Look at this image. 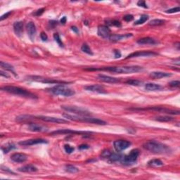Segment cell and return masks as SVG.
<instances>
[{"label": "cell", "mask_w": 180, "mask_h": 180, "mask_svg": "<svg viewBox=\"0 0 180 180\" xmlns=\"http://www.w3.org/2000/svg\"><path fill=\"white\" fill-rule=\"evenodd\" d=\"M137 5H138L139 7H141L144 8H148L147 4H146V2L144 1H139L138 2H137Z\"/></svg>", "instance_id": "obj_44"}, {"label": "cell", "mask_w": 180, "mask_h": 180, "mask_svg": "<svg viewBox=\"0 0 180 180\" xmlns=\"http://www.w3.org/2000/svg\"><path fill=\"white\" fill-rule=\"evenodd\" d=\"M0 75H1V76H2V77H4V78H9V75H8L7 73L3 72L2 70L0 71Z\"/></svg>", "instance_id": "obj_49"}, {"label": "cell", "mask_w": 180, "mask_h": 180, "mask_svg": "<svg viewBox=\"0 0 180 180\" xmlns=\"http://www.w3.org/2000/svg\"><path fill=\"white\" fill-rule=\"evenodd\" d=\"M49 91L51 94L56 96H72L75 94V91L70 88L65 86L64 85H57L56 86L51 87L49 89Z\"/></svg>", "instance_id": "obj_5"}, {"label": "cell", "mask_w": 180, "mask_h": 180, "mask_svg": "<svg viewBox=\"0 0 180 180\" xmlns=\"http://www.w3.org/2000/svg\"><path fill=\"white\" fill-rule=\"evenodd\" d=\"M40 38L42 39V41H47L48 39V37L47 35V34H46L44 32H42L40 34Z\"/></svg>", "instance_id": "obj_46"}, {"label": "cell", "mask_w": 180, "mask_h": 180, "mask_svg": "<svg viewBox=\"0 0 180 180\" xmlns=\"http://www.w3.org/2000/svg\"><path fill=\"white\" fill-rule=\"evenodd\" d=\"M64 149L65 151V152H66L67 153H71L73 152L74 150H75V148L71 147V146H70V145L65 144L64 146Z\"/></svg>", "instance_id": "obj_38"}, {"label": "cell", "mask_w": 180, "mask_h": 180, "mask_svg": "<svg viewBox=\"0 0 180 180\" xmlns=\"http://www.w3.org/2000/svg\"><path fill=\"white\" fill-rule=\"evenodd\" d=\"M18 170L21 172H35L38 169L33 165H26L25 166L19 167Z\"/></svg>", "instance_id": "obj_26"}, {"label": "cell", "mask_w": 180, "mask_h": 180, "mask_svg": "<svg viewBox=\"0 0 180 180\" xmlns=\"http://www.w3.org/2000/svg\"><path fill=\"white\" fill-rule=\"evenodd\" d=\"M111 25H113V26H116V27H118L120 28L121 27V23L118 21H116V20H113V21H111L109 23Z\"/></svg>", "instance_id": "obj_40"}, {"label": "cell", "mask_w": 180, "mask_h": 180, "mask_svg": "<svg viewBox=\"0 0 180 180\" xmlns=\"http://www.w3.org/2000/svg\"><path fill=\"white\" fill-rule=\"evenodd\" d=\"M63 116L67 120H70L72 121L75 122H87V123L95 124L99 125H105L107 123L105 121H102L98 118H94L91 116H81L77 115H71L69 113H64L63 114Z\"/></svg>", "instance_id": "obj_4"}, {"label": "cell", "mask_w": 180, "mask_h": 180, "mask_svg": "<svg viewBox=\"0 0 180 180\" xmlns=\"http://www.w3.org/2000/svg\"><path fill=\"white\" fill-rule=\"evenodd\" d=\"M27 78H28L27 80H28L42 82V83L56 84V85H67V84H69V82H68L56 80L46 78H43V77H41V76H33H33H28Z\"/></svg>", "instance_id": "obj_10"}, {"label": "cell", "mask_w": 180, "mask_h": 180, "mask_svg": "<svg viewBox=\"0 0 180 180\" xmlns=\"http://www.w3.org/2000/svg\"><path fill=\"white\" fill-rule=\"evenodd\" d=\"M13 30L16 35L18 37H21L23 33V23L22 21H17L13 23Z\"/></svg>", "instance_id": "obj_24"}, {"label": "cell", "mask_w": 180, "mask_h": 180, "mask_svg": "<svg viewBox=\"0 0 180 180\" xmlns=\"http://www.w3.org/2000/svg\"><path fill=\"white\" fill-rule=\"evenodd\" d=\"M44 11H45L44 8H39V9L35 11V12H34L33 14L34 16H41L42 14L44 12Z\"/></svg>", "instance_id": "obj_41"}, {"label": "cell", "mask_w": 180, "mask_h": 180, "mask_svg": "<svg viewBox=\"0 0 180 180\" xmlns=\"http://www.w3.org/2000/svg\"><path fill=\"white\" fill-rule=\"evenodd\" d=\"M130 111H157V112L163 113L166 114H170V115H179L180 111L179 110H171L169 108H164V107H159V106H153V107H148L144 108H128Z\"/></svg>", "instance_id": "obj_9"}, {"label": "cell", "mask_w": 180, "mask_h": 180, "mask_svg": "<svg viewBox=\"0 0 180 180\" xmlns=\"http://www.w3.org/2000/svg\"><path fill=\"white\" fill-rule=\"evenodd\" d=\"M47 143H48L47 140L43 139H31L20 141L18 143V144L21 146H23V147H30V146L40 144H47Z\"/></svg>", "instance_id": "obj_15"}, {"label": "cell", "mask_w": 180, "mask_h": 180, "mask_svg": "<svg viewBox=\"0 0 180 180\" xmlns=\"http://www.w3.org/2000/svg\"><path fill=\"white\" fill-rule=\"evenodd\" d=\"M78 148H80V149L82 150V149H87V148H90V147L87 144H82V145L80 146Z\"/></svg>", "instance_id": "obj_48"}, {"label": "cell", "mask_w": 180, "mask_h": 180, "mask_svg": "<svg viewBox=\"0 0 180 180\" xmlns=\"http://www.w3.org/2000/svg\"><path fill=\"white\" fill-rule=\"evenodd\" d=\"M180 11V8L179 7H175L172 8H170V9H168L165 11V12L167 13H178Z\"/></svg>", "instance_id": "obj_39"}, {"label": "cell", "mask_w": 180, "mask_h": 180, "mask_svg": "<svg viewBox=\"0 0 180 180\" xmlns=\"http://www.w3.org/2000/svg\"><path fill=\"white\" fill-rule=\"evenodd\" d=\"M66 21H67L66 17H65V16H64V17H63V18L61 19V21H60V22H61V24L64 25V24L65 23H66Z\"/></svg>", "instance_id": "obj_50"}, {"label": "cell", "mask_w": 180, "mask_h": 180, "mask_svg": "<svg viewBox=\"0 0 180 180\" xmlns=\"http://www.w3.org/2000/svg\"><path fill=\"white\" fill-rule=\"evenodd\" d=\"M148 18H149V17H148V15H147V14H143V15L140 16L139 19L137 20V21L135 23V25H137L144 24L146 21H148Z\"/></svg>", "instance_id": "obj_33"}, {"label": "cell", "mask_w": 180, "mask_h": 180, "mask_svg": "<svg viewBox=\"0 0 180 180\" xmlns=\"http://www.w3.org/2000/svg\"><path fill=\"white\" fill-rule=\"evenodd\" d=\"M172 74L165 72H161V71H155V72H151L150 73V78L152 79H161L167 77H170Z\"/></svg>", "instance_id": "obj_25"}, {"label": "cell", "mask_w": 180, "mask_h": 180, "mask_svg": "<svg viewBox=\"0 0 180 180\" xmlns=\"http://www.w3.org/2000/svg\"><path fill=\"white\" fill-rule=\"evenodd\" d=\"M148 165L152 167H161L163 165V162H162L161 160L159 159H153L151 160L150 161L148 162Z\"/></svg>", "instance_id": "obj_30"}, {"label": "cell", "mask_w": 180, "mask_h": 180, "mask_svg": "<svg viewBox=\"0 0 180 180\" xmlns=\"http://www.w3.org/2000/svg\"><path fill=\"white\" fill-rule=\"evenodd\" d=\"M165 23V20L162 19H153L149 22V25L151 26H159V25H163Z\"/></svg>", "instance_id": "obj_31"}, {"label": "cell", "mask_w": 180, "mask_h": 180, "mask_svg": "<svg viewBox=\"0 0 180 180\" xmlns=\"http://www.w3.org/2000/svg\"><path fill=\"white\" fill-rule=\"evenodd\" d=\"M155 120L159 122H171L174 121V118L170 116H158L156 117Z\"/></svg>", "instance_id": "obj_34"}, {"label": "cell", "mask_w": 180, "mask_h": 180, "mask_svg": "<svg viewBox=\"0 0 180 180\" xmlns=\"http://www.w3.org/2000/svg\"><path fill=\"white\" fill-rule=\"evenodd\" d=\"M11 160L17 163H21L27 161L28 156L24 153H15L11 156Z\"/></svg>", "instance_id": "obj_19"}, {"label": "cell", "mask_w": 180, "mask_h": 180, "mask_svg": "<svg viewBox=\"0 0 180 180\" xmlns=\"http://www.w3.org/2000/svg\"><path fill=\"white\" fill-rule=\"evenodd\" d=\"M123 155H122L120 152L113 153L110 150H104L102 151L101 154V157L103 159L106 160L107 161L110 162H121L123 158Z\"/></svg>", "instance_id": "obj_7"}, {"label": "cell", "mask_w": 180, "mask_h": 180, "mask_svg": "<svg viewBox=\"0 0 180 180\" xmlns=\"http://www.w3.org/2000/svg\"><path fill=\"white\" fill-rule=\"evenodd\" d=\"M157 55H158V54L154 52V51H136V52L130 54V55H128L125 59H128L132 58H137V57H151V56H155Z\"/></svg>", "instance_id": "obj_14"}, {"label": "cell", "mask_w": 180, "mask_h": 180, "mask_svg": "<svg viewBox=\"0 0 180 180\" xmlns=\"http://www.w3.org/2000/svg\"><path fill=\"white\" fill-rule=\"evenodd\" d=\"M132 143L127 140H117L113 143L114 148H115L117 152H121L127 148H129Z\"/></svg>", "instance_id": "obj_12"}, {"label": "cell", "mask_w": 180, "mask_h": 180, "mask_svg": "<svg viewBox=\"0 0 180 180\" xmlns=\"http://www.w3.org/2000/svg\"><path fill=\"white\" fill-rule=\"evenodd\" d=\"M54 39H55V41L57 42V44H58L60 47H64V43H63V42L61 39V38H60V36L58 33L54 34Z\"/></svg>", "instance_id": "obj_37"}, {"label": "cell", "mask_w": 180, "mask_h": 180, "mask_svg": "<svg viewBox=\"0 0 180 180\" xmlns=\"http://www.w3.org/2000/svg\"><path fill=\"white\" fill-rule=\"evenodd\" d=\"M139 156V149H133L130 151V153L127 156H124L122 158V161H121V163L124 165H132L136 164Z\"/></svg>", "instance_id": "obj_8"}, {"label": "cell", "mask_w": 180, "mask_h": 180, "mask_svg": "<svg viewBox=\"0 0 180 180\" xmlns=\"http://www.w3.org/2000/svg\"><path fill=\"white\" fill-rule=\"evenodd\" d=\"M146 150L155 154H168L171 153V148L168 146L156 141H148L143 145Z\"/></svg>", "instance_id": "obj_2"}, {"label": "cell", "mask_w": 180, "mask_h": 180, "mask_svg": "<svg viewBox=\"0 0 180 180\" xmlns=\"http://www.w3.org/2000/svg\"><path fill=\"white\" fill-rule=\"evenodd\" d=\"M26 30L28 33V35L29 36L30 39L32 41H34V39L35 38L36 33H37V28L35 26V24L33 22H29L26 25Z\"/></svg>", "instance_id": "obj_18"}, {"label": "cell", "mask_w": 180, "mask_h": 180, "mask_svg": "<svg viewBox=\"0 0 180 180\" xmlns=\"http://www.w3.org/2000/svg\"><path fill=\"white\" fill-rule=\"evenodd\" d=\"M145 89L146 90L149 91H156L162 90V89H163V87L158 84L147 83L145 85Z\"/></svg>", "instance_id": "obj_27"}, {"label": "cell", "mask_w": 180, "mask_h": 180, "mask_svg": "<svg viewBox=\"0 0 180 180\" xmlns=\"http://www.w3.org/2000/svg\"><path fill=\"white\" fill-rule=\"evenodd\" d=\"M114 54H115V58L118 59L121 56V53L119 50H114Z\"/></svg>", "instance_id": "obj_47"}, {"label": "cell", "mask_w": 180, "mask_h": 180, "mask_svg": "<svg viewBox=\"0 0 180 180\" xmlns=\"http://www.w3.org/2000/svg\"><path fill=\"white\" fill-rule=\"evenodd\" d=\"M136 42L137 44H139L140 45H156L157 44H158V41H156L155 39H153L152 38H149V37L139 39L137 40Z\"/></svg>", "instance_id": "obj_22"}, {"label": "cell", "mask_w": 180, "mask_h": 180, "mask_svg": "<svg viewBox=\"0 0 180 180\" xmlns=\"http://www.w3.org/2000/svg\"><path fill=\"white\" fill-rule=\"evenodd\" d=\"M1 90L6 91V92H7V93L13 94V95L24 97V98L33 99H36L38 98L36 94L30 92V91H28L25 89H23V88L19 87L4 86L1 88Z\"/></svg>", "instance_id": "obj_3"}, {"label": "cell", "mask_w": 180, "mask_h": 180, "mask_svg": "<svg viewBox=\"0 0 180 180\" xmlns=\"http://www.w3.org/2000/svg\"><path fill=\"white\" fill-rule=\"evenodd\" d=\"M133 19H134V16L132 15H131V14H127V15H125L123 17V20L126 22L132 21Z\"/></svg>", "instance_id": "obj_43"}, {"label": "cell", "mask_w": 180, "mask_h": 180, "mask_svg": "<svg viewBox=\"0 0 180 180\" xmlns=\"http://www.w3.org/2000/svg\"><path fill=\"white\" fill-rule=\"evenodd\" d=\"M71 29H72L73 31H74L75 33H79V29L76 26H72L71 27Z\"/></svg>", "instance_id": "obj_51"}, {"label": "cell", "mask_w": 180, "mask_h": 180, "mask_svg": "<svg viewBox=\"0 0 180 180\" xmlns=\"http://www.w3.org/2000/svg\"><path fill=\"white\" fill-rule=\"evenodd\" d=\"M65 171L70 174H75L79 172V169L78 167L72 165H65Z\"/></svg>", "instance_id": "obj_32"}, {"label": "cell", "mask_w": 180, "mask_h": 180, "mask_svg": "<svg viewBox=\"0 0 180 180\" xmlns=\"http://www.w3.org/2000/svg\"><path fill=\"white\" fill-rule=\"evenodd\" d=\"M35 118L40 120L44 122H53V123H68V121H65L64 119L59 118H54V117L51 116H35Z\"/></svg>", "instance_id": "obj_13"}, {"label": "cell", "mask_w": 180, "mask_h": 180, "mask_svg": "<svg viewBox=\"0 0 180 180\" xmlns=\"http://www.w3.org/2000/svg\"><path fill=\"white\" fill-rule=\"evenodd\" d=\"M84 89L87 91H91V92L99 93V94H106L105 91L104 87L101 85H87L84 87Z\"/></svg>", "instance_id": "obj_17"}, {"label": "cell", "mask_w": 180, "mask_h": 180, "mask_svg": "<svg viewBox=\"0 0 180 180\" xmlns=\"http://www.w3.org/2000/svg\"><path fill=\"white\" fill-rule=\"evenodd\" d=\"M11 11H8V12H7V13H4V15H2V16H1V18H0V21H4V19H6V18H7L8 16H9L11 14Z\"/></svg>", "instance_id": "obj_45"}, {"label": "cell", "mask_w": 180, "mask_h": 180, "mask_svg": "<svg viewBox=\"0 0 180 180\" xmlns=\"http://www.w3.org/2000/svg\"><path fill=\"white\" fill-rule=\"evenodd\" d=\"M132 37V34L131 33H127L124 34V35H118V34H113L111 35L109 38V40L112 42H118L122 40V39H126Z\"/></svg>", "instance_id": "obj_23"}, {"label": "cell", "mask_w": 180, "mask_h": 180, "mask_svg": "<svg viewBox=\"0 0 180 180\" xmlns=\"http://www.w3.org/2000/svg\"><path fill=\"white\" fill-rule=\"evenodd\" d=\"M81 50L83 51V52L89 54V55H91V56H92L94 54L92 52V51H91V49H90V47L86 43H85L82 45Z\"/></svg>", "instance_id": "obj_35"}, {"label": "cell", "mask_w": 180, "mask_h": 180, "mask_svg": "<svg viewBox=\"0 0 180 180\" xmlns=\"http://www.w3.org/2000/svg\"><path fill=\"white\" fill-rule=\"evenodd\" d=\"M16 148V146L14 145L13 143H7V144L2 146V150L4 153H8V152H10L11 151L15 149Z\"/></svg>", "instance_id": "obj_29"}, {"label": "cell", "mask_w": 180, "mask_h": 180, "mask_svg": "<svg viewBox=\"0 0 180 180\" xmlns=\"http://www.w3.org/2000/svg\"><path fill=\"white\" fill-rule=\"evenodd\" d=\"M0 65H1V68H3V69H4L5 70L9 71V72L12 73L14 76L17 77V74L16 73L15 70H14V68L13 65H11V64H7V63L4 62V61L0 62Z\"/></svg>", "instance_id": "obj_28"}, {"label": "cell", "mask_w": 180, "mask_h": 180, "mask_svg": "<svg viewBox=\"0 0 180 180\" xmlns=\"http://www.w3.org/2000/svg\"><path fill=\"white\" fill-rule=\"evenodd\" d=\"M90 135L92 134L91 132H85V131H76L73 130H59L51 132V135Z\"/></svg>", "instance_id": "obj_11"}, {"label": "cell", "mask_w": 180, "mask_h": 180, "mask_svg": "<svg viewBox=\"0 0 180 180\" xmlns=\"http://www.w3.org/2000/svg\"><path fill=\"white\" fill-rule=\"evenodd\" d=\"M97 34L99 37L104 39H109L110 36L112 35L110 28L106 25H99L97 30Z\"/></svg>", "instance_id": "obj_16"}, {"label": "cell", "mask_w": 180, "mask_h": 180, "mask_svg": "<svg viewBox=\"0 0 180 180\" xmlns=\"http://www.w3.org/2000/svg\"><path fill=\"white\" fill-rule=\"evenodd\" d=\"M144 70L141 66L139 65H129V66H113V67H103V68H86L85 70L89 71H108L111 73H116L119 74H130L141 72Z\"/></svg>", "instance_id": "obj_1"}, {"label": "cell", "mask_w": 180, "mask_h": 180, "mask_svg": "<svg viewBox=\"0 0 180 180\" xmlns=\"http://www.w3.org/2000/svg\"><path fill=\"white\" fill-rule=\"evenodd\" d=\"M63 110L67 111L68 113H74L77 116H91V113L90 111H89L85 108L82 107L75 106V105H63L61 106Z\"/></svg>", "instance_id": "obj_6"}, {"label": "cell", "mask_w": 180, "mask_h": 180, "mask_svg": "<svg viewBox=\"0 0 180 180\" xmlns=\"http://www.w3.org/2000/svg\"><path fill=\"white\" fill-rule=\"evenodd\" d=\"M28 130L30 131H32V132H47L48 130L46 127L37 123H30L28 125Z\"/></svg>", "instance_id": "obj_21"}, {"label": "cell", "mask_w": 180, "mask_h": 180, "mask_svg": "<svg viewBox=\"0 0 180 180\" xmlns=\"http://www.w3.org/2000/svg\"><path fill=\"white\" fill-rule=\"evenodd\" d=\"M180 82L179 80H173L172 82H170L169 83V85L172 87H177L178 88L179 87Z\"/></svg>", "instance_id": "obj_42"}, {"label": "cell", "mask_w": 180, "mask_h": 180, "mask_svg": "<svg viewBox=\"0 0 180 180\" xmlns=\"http://www.w3.org/2000/svg\"><path fill=\"white\" fill-rule=\"evenodd\" d=\"M125 83L129 85H132V86H140V85H142L143 82L138 80H130Z\"/></svg>", "instance_id": "obj_36"}, {"label": "cell", "mask_w": 180, "mask_h": 180, "mask_svg": "<svg viewBox=\"0 0 180 180\" xmlns=\"http://www.w3.org/2000/svg\"><path fill=\"white\" fill-rule=\"evenodd\" d=\"M98 78L100 81L105 82V83H118L121 82V79L113 78V77L105 75H99Z\"/></svg>", "instance_id": "obj_20"}]
</instances>
